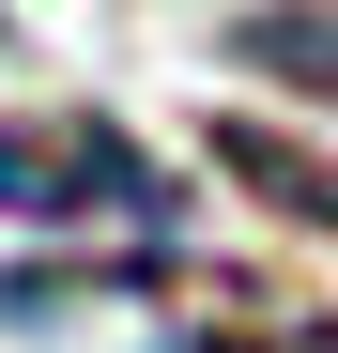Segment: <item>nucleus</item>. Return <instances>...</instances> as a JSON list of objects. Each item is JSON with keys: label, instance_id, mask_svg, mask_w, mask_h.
<instances>
[{"label": "nucleus", "instance_id": "nucleus-2", "mask_svg": "<svg viewBox=\"0 0 338 353\" xmlns=\"http://www.w3.org/2000/svg\"><path fill=\"white\" fill-rule=\"evenodd\" d=\"M215 154H231V169H246V185L277 200V215H323V230H338V169H308L292 139H261V123H215Z\"/></svg>", "mask_w": 338, "mask_h": 353}, {"label": "nucleus", "instance_id": "nucleus-1", "mask_svg": "<svg viewBox=\"0 0 338 353\" xmlns=\"http://www.w3.org/2000/svg\"><path fill=\"white\" fill-rule=\"evenodd\" d=\"M231 46H246L261 77H292V92H323V108H338V0H277V16H246Z\"/></svg>", "mask_w": 338, "mask_h": 353}]
</instances>
